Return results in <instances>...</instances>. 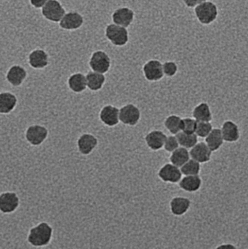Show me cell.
I'll list each match as a JSON object with an SVG mask.
<instances>
[{"instance_id":"1","label":"cell","mask_w":248,"mask_h":249,"mask_svg":"<svg viewBox=\"0 0 248 249\" xmlns=\"http://www.w3.org/2000/svg\"><path fill=\"white\" fill-rule=\"evenodd\" d=\"M53 229L48 222H42L31 228L27 235V241L32 247L42 248L46 247L52 238Z\"/></svg>"},{"instance_id":"2","label":"cell","mask_w":248,"mask_h":249,"mask_svg":"<svg viewBox=\"0 0 248 249\" xmlns=\"http://www.w3.org/2000/svg\"><path fill=\"white\" fill-rule=\"evenodd\" d=\"M106 39L116 47H123L129 42V32L127 28L115 23H109L105 29Z\"/></svg>"},{"instance_id":"3","label":"cell","mask_w":248,"mask_h":249,"mask_svg":"<svg viewBox=\"0 0 248 249\" xmlns=\"http://www.w3.org/2000/svg\"><path fill=\"white\" fill-rule=\"evenodd\" d=\"M195 14L201 24L210 25L218 17V7L213 1H206L195 7Z\"/></svg>"},{"instance_id":"4","label":"cell","mask_w":248,"mask_h":249,"mask_svg":"<svg viewBox=\"0 0 248 249\" xmlns=\"http://www.w3.org/2000/svg\"><path fill=\"white\" fill-rule=\"evenodd\" d=\"M66 13L65 8L58 0H49L41 9L44 18L52 23H59Z\"/></svg>"},{"instance_id":"5","label":"cell","mask_w":248,"mask_h":249,"mask_svg":"<svg viewBox=\"0 0 248 249\" xmlns=\"http://www.w3.org/2000/svg\"><path fill=\"white\" fill-rule=\"evenodd\" d=\"M111 65L112 61L109 54L101 50L93 52L89 60V66L92 71L101 74L107 73Z\"/></svg>"},{"instance_id":"6","label":"cell","mask_w":248,"mask_h":249,"mask_svg":"<svg viewBox=\"0 0 248 249\" xmlns=\"http://www.w3.org/2000/svg\"><path fill=\"white\" fill-rule=\"evenodd\" d=\"M49 131L42 124H35L29 126L25 133V137L28 143L32 146H38L48 139Z\"/></svg>"},{"instance_id":"7","label":"cell","mask_w":248,"mask_h":249,"mask_svg":"<svg viewBox=\"0 0 248 249\" xmlns=\"http://www.w3.org/2000/svg\"><path fill=\"white\" fill-rule=\"evenodd\" d=\"M141 117L139 108L133 104L124 105L119 109V121L125 125H136L141 120Z\"/></svg>"},{"instance_id":"8","label":"cell","mask_w":248,"mask_h":249,"mask_svg":"<svg viewBox=\"0 0 248 249\" xmlns=\"http://www.w3.org/2000/svg\"><path fill=\"white\" fill-rule=\"evenodd\" d=\"M143 73L146 80L149 82H157L164 77L163 64L157 59H151L144 64Z\"/></svg>"},{"instance_id":"9","label":"cell","mask_w":248,"mask_h":249,"mask_svg":"<svg viewBox=\"0 0 248 249\" xmlns=\"http://www.w3.org/2000/svg\"><path fill=\"white\" fill-rule=\"evenodd\" d=\"M157 175L164 182L176 184L181 181L183 174L181 171L180 168L169 162L165 164L160 168Z\"/></svg>"},{"instance_id":"10","label":"cell","mask_w":248,"mask_h":249,"mask_svg":"<svg viewBox=\"0 0 248 249\" xmlns=\"http://www.w3.org/2000/svg\"><path fill=\"white\" fill-rule=\"evenodd\" d=\"M135 12L128 7H120L116 9L112 15V20L115 24L128 29L133 23Z\"/></svg>"},{"instance_id":"11","label":"cell","mask_w":248,"mask_h":249,"mask_svg":"<svg viewBox=\"0 0 248 249\" xmlns=\"http://www.w3.org/2000/svg\"><path fill=\"white\" fill-rule=\"evenodd\" d=\"M84 19L83 15L77 11H69L66 13L61 21L59 26L61 29L66 31H74L80 29L84 24Z\"/></svg>"},{"instance_id":"12","label":"cell","mask_w":248,"mask_h":249,"mask_svg":"<svg viewBox=\"0 0 248 249\" xmlns=\"http://www.w3.org/2000/svg\"><path fill=\"white\" fill-rule=\"evenodd\" d=\"M20 206V199L14 192H4L0 196V211L1 213L9 214L13 213Z\"/></svg>"},{"instance_id":"13","label":"cell","mask_w":248,"mask_h":249,"mask_svg":"<svg viewBox=\"0 0 248 249\" xmlns=\"http://www.w3.org/2000/svg\"><path fill=\"white\" fill-rule=\"evenodd\" d=\"M100 121L108 127H115L119 121V109L113 105H106L100 109L99 113Z\"/></svg>"},{"instance_id":"14","label":"cell","mask_w":248,"mask_h":249,"mask_svg":"<svg viewBox=\"0 0 248 249\" xmlns=\"http://www.w3.org/2000/svg\"><path fill=\"white\" fill-rule=\"evenodd\" d=\"M28 62L32 68L42 70L49 64V55L45 50L36 48L29 53Z\"/></svg>"},{"instance_id":"15","label":"cell","mask_w":248,"mask_h":249,"mask_svg":"<svg viewBox=\"0 0 248 249\" xmlns=\"http://www.w3.org/2000/svg\"><path fill=\"white\" fill-rule=\"evenodd\" d=\"M77 143L80 154L83 155H89L99 144V140L91 133H84L79 137Z\"/></svg>"},{"instance_id":"16","label":"cell","mask_w":248,"mask_h":249,"mask_svg":"<svg viewBox=\"0 0 248 249\" xmlns=\"http://www.w3.org/2000/svg\"><path fill=\"white\" fill-rule=\"evenodd\" d=\"M26 77H27V71L26 69L17 64L10 67L6 74V80L13 87H18L21 86Z\"/></svg>"},{"instance_id":"17","label":"cell","mask_w":248,"mask_h":249,"mask_svg":"<svg viewBox=\"0 0 248 249\" xmlns=\"http://www.w3.org/2000/svg\"><path fill=\"white\" fill-rule=\"evenodd\" d=\"M192 159L198 161L199 163L209 162L212 157L213 152L205 142H198L194 147L189 150Z\"/></svg>"},{"instance_id":"18","label":"cell","mask_w":248,"mask_h":249,"mask_svg":"<svg viewBox=\"0 0 248 249\" xmlns=\"http://www.w3.org/2000/svg\"><path fill=\"white\" fill-rule=\"evenodd\" d=\"M166 138L167 136L162 130H153L146 135L145 142L151 150L158 151L164 147Z\"/></svg>"},{"instance_id":"19","label":"cell","mask_w":248,"mask_h":249,"mask_svg":"<svg viewBox=\"0 0 248 249\" xmlns=\"http://www.w3.org/2000/svg\"><path fill=\"white\" fill-rule=\"evenodd\" d=\"M192 202L189 198L182 196L173 197L170 202V210L172 214L182 216L186 214L190 209Z\"/></svg>"},{"instance_id":"20","label":"cell","mask_w":248,"mask_h":249,"mask_svg":"<svg viewBox=\"0 0 248 249\" xmlns=\"http://www.w3.org/2000/svg\"><path fill=\"white\" fill-rule=\"evenodd\" d=\"M221 130L225 142L234 143L240 139V128L237 124L232 121H226L223 123Z\"/></svg>"},{"instance_id":"21","label":"cell","mask_w":248,"mask_h":249,"mask_svg":"<svg viewBox=\"0 0 248 249\" xmlns=\"http://www.w3.org/2000/svg\"><path fill=\"white\" fill-rule=\"evenodd\" d=\"M202 180L199 175L183 176L179 182V186L186 193H195L202 187Z\"/></svg>"},{"instance_id":"22","label":"cell","mask_w":248,"mask_h":249,"mask_svg":"<svg viewBox=\"0 0 248 249\" xmlns=\"http://www.w3.org/2000/svg\"><path fill=\"white\" fill-rule=\"evenodd\" d=\"M68 89L75 93H81L87 89V79L83 73H74L67 80Z\"/></svg>"},{"instance_id":"23","label":"cell","mask_w":248,"mask_h":249,"mask_svg":"<svg viewBox=\"0 0 248 249\" xmlns=\"http://www.w3.org/2000/svg\"><path fill=\"white\" fill-rule=\"evenodd\" d=\"M17 99L16 95L10 92L0 93V113L7 115L14 110L17 106Z\"/></svg>"},{"instance_id":"24","label":"cell","mask_w":248,"mask_h":249,"mask_svg":"<svg viewBox=\"0 0 248 249\" xmlns=\"http://www.w3.org/2000/svg\"><path fill=\"white\" fill-rule=\"evenodd\" d=\"M192 117L198 122H211L213 114L209 105L206 102H201L194 107Z\"/></svg>"},{"instance_id":"25","label":"cell","mask_w":248,"mask_h":249,"mask_svg":"<svg viewBox=\"0 0 248 249\" xmlns=\"http://www.w3.org/2000/svg\"><path fill=\"white\" fill-rule=\"evenodd\" d=\"M87 89L91 91L96 92L102 89L106 83L104 74L90 71L86 74Z\"/></svg>"},{"instance_id":"26","label":"cell","mask_w":248,"mask_h":249,"mask_svg":"<svg viewBox=\"0 0 248 249\" xmlns=\"http://www.w3.org/2000/svg\"><path fill=\"white\" fill-rule=\"evenodd\" d=\"M205 143L213 152L218 151L224 143L221 128H214L210 134L205 138Z\"/></svg>"},{"instance_id":"27","label":"cell","mask_w":248,"mask_h":249,"mask_svg":"<svg viewBox=\"0 0 248 249\" xmlns=\"http://www.w3.org/2000/svg\"><path fill=\"white\" fill-rule=\"evenodd\" d=\"M190 159V152L189 149L182 146H180L174 152H172L169 158L170 163L173 164L179 168L183 166Z\"/></svg>"},{"instance_id":"28","label":"cell","mask_w":248,"mask_h":249,"mask_svg":"<svg viewBox=\"0 0 248 249\" xmlns=\"http://www.w3.org/2000/svg\"><path fill=\"white\" fill-rule=\"evenodd\" d=\"M165 127L171 133L176 135L182 131V118L176 115H170L164 121Z\"/></svg>"},{"instance_id":"29","label":"cell","mask_w":248,"mask_h":249,"mask_svg":"<svg viewBox=\"0 0 248 249\" xmlns=\"http://www.w3.org/2000/svg\"><path fill=\"white\" fill-rule=\"evenodd\" d=\"M180 146L191 149L198 143V136L195 133H187L182 131L176 135Z\"/></svg>"},{"instance_id":"30","label":"cell","mask_w":248,"mask_h":249,"mask_svg":"<svg viewBox=\"0 0 248 249\" xmlns=\"http://www.w3.org/2000/svg\"><path fill=\"white\" fill-rule=\"evenodd\" d=\"M180 168L183 176L199 175L201 171V164L191 158Z\"/></svg>"},{"instance_id":"31","label":"cell","mask_w":248,"mask_h":249,"mask_svg":"<svg viewBox=\"0 0 248 249\" xmlns=\"http://www.w3.org/2000/svg\"><path fill=\"white\" fill-rule=\"evenodd\" d=\"M214 127L211 122H198L195 134L198 137L205 139L212 131Z\"/></svg>"},{"instance_id":"32","label":"cell","mask_w":248,"mask_h":249,"mask_svg":"<svg viewBox=\"0 0 248 249\" xmlns=\"http://www.w3.org/2000/svg\"><path fill=\"white\" fill-rule=\"evenodd\" d=\"M179 147H180V144H179V141H178L176 135L167 136L165 142L164 147H163L165 150L166 152L172 153Z\"/></svg>"},{"instance_id":"33","label":"cell","mask_w":248,"mask_h":249,"mask_svg":"<svg viewBox=\"0 0 248 249\" xmlns=\"http://www.w3.org/2000/svg\"><path fill=\"white\" fill-rule=\"evenodd\" d=\"M163 72L164 75L167 77H173L177 74L179 67L174 61H168L163 64Z\"/></svg>"},{"instance_id":"34","label":"cell","mask_w":248,"mask_h":249,"mask_svg":"<svg viewBox=\"0 0 248 249\" xmlns=\"http://www.w3.org/2000/svg\"><path fill=\"white\" fill-rule=\"evenodd\" d=\"M198 121L194 118H182V131L187 133H195Z\"/></svg>"},{"instance_id":"35","label":"cell","mask_w":248,"mask_h":249,"mask_svg":"<svg viewBox=\"0 0 248 249\" xmlns=\"http://www.w3.org/2000/svg\"><path fill=\"white\" fill-rule=\"evenodd\" d=\"M206 1H208V0H183L185 5L187 7H189V8H193V7L195 8L197 6Z\"/></svg>"},{"instance_id":"36","label":"cell","mask_w":248,"mask_h":249,"mask_svg":"<svg viewBox=\"0 0 248 249\" xmlns=\"http://www.w3.org/2000/svg\"><path fill=\"white\" fill-rule=\"evenodd\" d=\"M49 0H29L31 5L35 9H42Z\"/></svg>"},{"instance_id":"37","label":"cell","mask_w":248,"mask_h":249,"mask_svg":"<svg viewBox=\"0 0 248 249\" xmlns=\"http://www.w3.org/2000/svg\"><path fill=\"white\" fill-rule=\"evenodd\" d=\"M215 249H237V248L232 244H222L218 246Z\"/></svg>"}]
</instances>
